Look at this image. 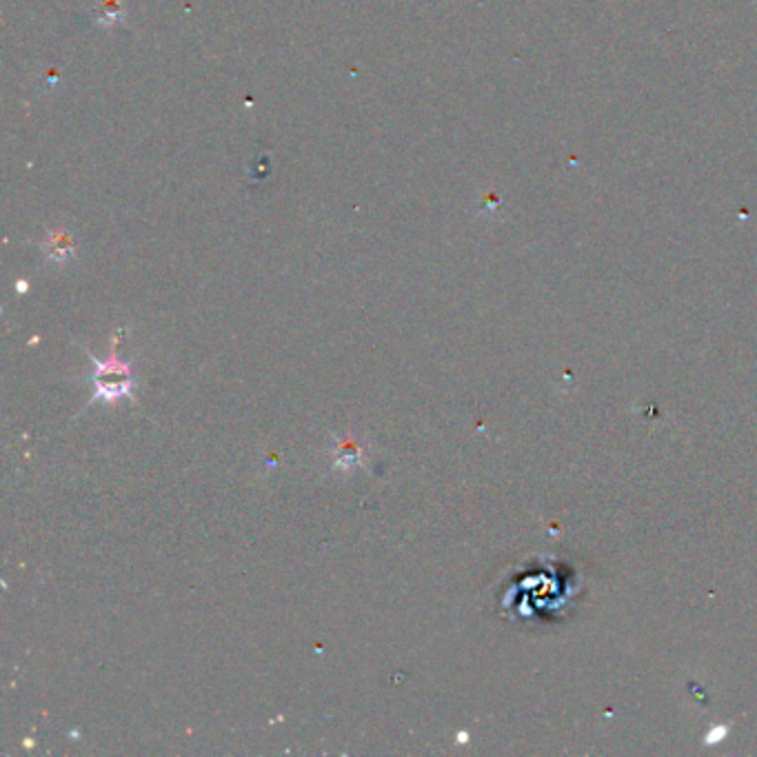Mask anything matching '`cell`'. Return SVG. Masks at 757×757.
Instances as JSON below:
<instances>
[{
	"label": "cell",
	"mask_w": 757,
	"mask_h": 757,
	"mask_svg": "<svg viewBox=\"0 0 757 757\" xmlns=\"http://www.w3.org/2000/svg\"><path fill=\"white\" fill-rule=\"evenodd\" d=\"M360 460H362V453H360V449L356 447V444H342V447L338 449V467L340 469H353V467H358V464H360Z\"/></svg>",
	"instance_id": "4"
},
{
	"label": "cell",
	"mask_w": 757,
	"mask_h": 757,
	"mask_svg": "<svg viewBox=\"0 0 757 757\" xmlns=\"http://www.w3.org/2000/svg\"><path fill=\"white\" fill-rule=\"evenodd\" d=\"M43 251L49 262H56V265H65V262L72 260L76 256V242L74 236L69 234L67 229L56 227L49 229L47 236L43 240Z\"/></svg>",
	"instance_id": "2"
},
{
	"label": "cell",
	"mask_w": 757,
	"mask_h": 757,
	"mask_svg": "<svg viewBox=\"0 0 757 757\" xmlns=\"http://www.w3.org/2000/svg\"><path fill=\"white\" fill-rule=\"evenodd\" d=\"M94 362V371L89 376V382L94 385L92 402H116V400H131L134 402V373L127 362H120L118 358H111L107 362L89 356Z\"/></svg>",
	"instance_id": "1"
},
{
	"label": "cell",
	"mask_w": 757,
	"mask_h": 757,
	"mask_svg": "<svg viewBox=\"0 0 757 757\" xmlns=\"http://www.w3.org/2000/svg\"><path fill=\"white\" fill-rule=\"evenodd\" d=\"M94 23L100 27H114L123 23L127 16V9L123 0H94Z\"/></svg>",
	"instance_id": "3"
}]
</instances>
